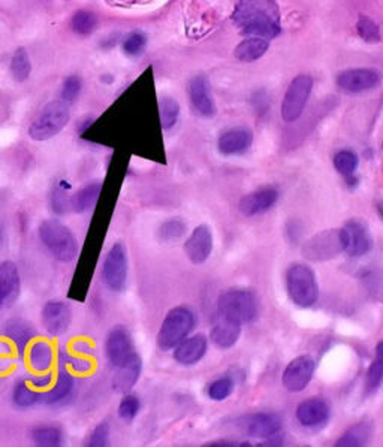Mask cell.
<instances>
[{
    "mask_svg": "<svg viewBox=\"0 0 383 447\" xmlns=\"http://www.w3.org/2000/svg\"><path fill=\"white\" fill-rule=\"evenodd\" d=\"M217 312L240 325L252 323L259 316L258 296L248 289H229L219 296Z\"/></svg>",
    "mask_w": 383,
    "mask_h": 447,
    "instance_id": "cell-3",
    "label": "cell"
},
{
    "mask_svg": "<svg viewBox=\"0 0 383 447\" xmlns=\"http://www.w3.org/2000/svg\"><path fill=\"white\" fill-rule=\"evenodd\" d=\"M338 233H340L342 248L349 258H362L373 248V238L367 226L360 220L346 221Z\"/></svg>",
    "mask_w": 383,
    "mask_h": 447,
    "instance_id": "cell-11",
    "label": "cell"
},
{
    "mask_svg": "<svg viewBox=\"0 0 383 447\" xmlns=\"http://www.w3.org/2000/svg\"><path fill=\"white\" fill-rule=\"evenodd\" d=\"M53 380H54V376L51 374V372H39L38 376L31 377L28 383H31L35 387V389L43 392V391L48 389V387L51 386Z\"/></svg>",
    "mask_w": 383,
    "mask_h": 447,
    "instance_id": "cell-47",
    "label": "cell"
},
{
    "mask_svg": "<svg viewBox=\"0 0 383 447\" xmlns=\"http://www.w3.org/2000/svg\"><path fill=\"white\" fill-rule=\"evenodd\" d=\"M32 440L41 447H57L62 446L63 434L56 426H39L32 431Z\"/></svg>",
    "mask_w": 383,
    "mask_h": 447,
    "instance_id": "cell-38",
    "label": "cell"
},
{
    "mask_svg": "<svg viewBox=\"0 0 383 447\" xmlns=\"http://www.w3.org/2000/svg\"><path fill=\"white\" fill-rule=\"evenodd\" d=\"M189 98L194 110L205 118H210L216 114V107L211 96V87L209 78L199 73L189 83Z\"/></svg>",
    "mask_w": 383,
    "mask_h": 447,
    "instance_id": "cell-18",
    "label": "cell"
},
{
    "mask_svg": "<svg viewBox=\"0 0 383 447\" xmlns=\"http://www.w3.org/2000/svg\"><path fill=\"white\" fill-rule=\"evenodd\" d=\"M100 190H102L100 183H90L85 187L80 189L75 195L70 196V211L85 213L88 210H92L98 202Z\"/></svg>",
    "mask_w": 383,
    "mask_h": 447,
    "instance_id": "cell-31",
    "label": "cell"
},
{
    "mask_svg": "<svg viewBox=\"0 0 383 447\" xmlns=\"http://www.w3.org/2000/svg\"><path fill=\"white\" fill-rule=\"evenodd\" d=\"M380 84V72L373 68H352L338 73L337 85L346 93H364Z\"/></svg>",
    "mask_w": 383,
    "mask_h": 447,
    "instance_id": "cell-13",
    "label": "cell"
},
{
    "mask_svg": "<svg viewBox=\"0 0 383 447\" xmlns=\"http://www.w3.org/2000/svg\"><path fill=\"white\" fill-rule=\"evenodd\" d=\"M11 72L12 77L16 78L19 83H24L28 77H31L32 72V63L28 53L24 48H19L12 56L11 61Z\"/></svg>",
    "mask_w": 383,
    "mask_h": 447,
    "instance_id": "cell-36",
    "label": "cell"
},
{
    "mask_svg": "<svg viewBox=\"0 0 383 447\" xmlns=\"http://www.w3.org/2000/svg\"><path fill=\"white\" fill-rule=\"evenodd\" d=\"M335 171L346 178V183L349 186H357L358 178L355 177V172L360 165V157L355 152L352 150H340L334 154L332 159Z\"/></svg>",
    "mask_w": 383,
    "mask_h": 447,
    "instance_id": "cell-29",
    "label": "cell"
},
{
    "mask_svg": "<svg viewBox=\"0 0 383 447\" xmlns=\"http://www.w3.org/2000/svg\"><path fill=\"white\" fill-rule=\"evenodd\" d=\"M238 421V425L244 431V434L268 443H277V437L283 431L282 417L276 413H253L241 417Z\"/></svg>",
    "mask_w": 383,
    "mask_h": 447,
    "instance_id": "cell-9",
    "label": "cell"
},
{
    "mask_svg": "<svg viewBox=\"0 0 383 447\" xmlns=\"http://www.w3.org/2000/svg\"><path fill=\"white\" fill-rule=\"evenodd\" d=\"M286 290L292 303L308 308L319 300V283L315 271L308 265L293 263L286 273Z\"/></svg>",
    "mask_w": 383,
    "mask_h": 447,
    "instance_id": "cell-4",
    "label": "cell"
},
{
    "mask_svg": "<svg viewBox=\"0 0 383 447\" xmlns=\"http://www.w3.org/2000/svg\"><path fill=\"white\" fill-rule=\"evenodd\" d=\"M12 399L14 402H16L17 407L28 409L42 402V392L35 389L31 383L20 382L16 384V387H14Z\"/></svg>",
    "mask_w": 383,
    "mask_h": 447,
    "instance_id": "cell-33",
    "label": "cell"
},
{
    "mask_svg": "<svg viewBox=\"0 0 383 447\" xmlns=\"http://www.w3.org/2000/svg\"><path fill=\"white\" fill-rule=\"evenodd\" d=\"M295 417L304 428L315 429L325 425L330 417H331V407L328 404L327 399L315 396L308 398L303 402H300L297 410H295Z\"/></svg>",
    "mask_w": 383,
    "mask_h": 447,
    "instance_id": "cell-16",
    "label": "cell"
},
{
    "mask_svg": "<svg viewBox=\"0 0 383 447\" xmlns=\"http://www.w3.org/2000/svg\"><path fill=\"white\" fill-rule=\"evenodd\" d=\"M382 380H383V342L380 341L376 346L374 361L368 367L365 374V394L367 395L376 394L380 389Z\"/></svg>",
    "mask_w": 383,
    "mask_h": 447,
    "instance_id": "cell-32",
    "label": "cell"
},
{
    "mask_svg": "<svg viewBox=\"0 0 383 447\" xmlns=\"http://www.w3.org/2000/svg\"><path fill=\"white\" fill-rule=\"evenodd\" d=\"M280 191L276 187H261L252 193H247L238 202V211L244 217H255L265 214L278 202Z\"/></svg>",
    "mask_w": 383,
    "mask_h": 447,
    "instance_id": "cell-17",
    "label": "cell"
},
{
    "mask_svg": "<svg viewBox=\"0 0 383 447\" xmlns=\"http://www.w3.org/2000/svg\"><path fill=\"white\" fill-rule=\"evenodd\" d=\"M39 238L50 255L58 262L69 263L78 256V241L73 232L62 221L50 219L41 223Z\"/></svg>",
    "mask_w": 383,
    "mask_h": 447,
    "instance_id": "cell-2",
    "label": "cell"
},
{
    "mask_svg": "<svg viewBox=\"0 0 383 447\" xmlns=\"http://www.w3.org/2000/svg\"><path fill=\"white\" fill-rule=\"evenodd\" d=\"M373 422L362 421L352 425L345 431V434L335 441L337 447H361L365 446L373 437Z\"/></svg>",
    "mask_w": 383,
    "mask_h": 447,
    "instance_id": "cell-27",
    "label": "cell"
},
{
    "mask_svg": "<svg viewBox=\"0 0 383 447\" xmlns=\"http://www.w3.org/2000/svg\"><path fill=\"white\" fill-rule=\"evenodd\" d=\"M209 340L202 334H196L190 338H184L174 347V359L180 365L192 367L198 364L207 354Z\"/></svg>",
    "mask_w": 383,
    "mask_h": 447,
    "instance_id": "cell-21",
    "label": "cell"
},
{
    "mask_svg": "<svg viewBox=\"0 0 383 447\" xmlns=\"http://www.w3.org/2000/svg\"><path fill=\"white\" fill-rule=\"evenodd\" d=\"M5 334L9 340H12L14 345L17 346L20 354H23L24 350H27V347L31 346V341L33 340L36 332L28 323L19 319H14L8 322Z\"/></svg>",
    "mask_w": 383,
    "mask_h": 447,
    "instance_id": "cell-30",
    "label": "cell"
},
{
    "mask_svg": "<svg viewBox=\"0 0 383 447\" xmlns=\"http://www.w3.org/2000/svg\"><path fill=\"white\" fill-rule=\"evenodd\" d=\"M54 361L56 354L50 342L38 340L27 347V362L33 372H50Z\"/></svg>",
    "mask_w": 383,
    "mask_h": 447,
    "instance_id": "cell-25",
    "label": "cell"
},
{
    "mask_svg": "<svg viewBox=\"0 0 383 447\" xmlns=\"http://www.w3.org/2000/svg\"><path fill=\"white\" fill-rule=\"evenodd\" d=\"M145 47H147V36L141 32H134L127 35L123 42V51L130 57L141 56Z\"/></svg>",
    "mask_w": 383,
    "mask_h": 447,
    "instance_id": "cell-44",
    "label": "cell"
},
{
    "mask_svg": "<svg viewBox=\"0 0 383 447\" xmlns=\"http://www.w3.org/2000/svg\"><path fill=\"white\" fill-rule=\"evenodd\" d=\"M108 4L114 5V6H122V8H129L134 5H142V4H149L152 0H107Z\"/></svg>",
    "mask_w": 383,
    "mask_h": 447,
    "instance_id": "cell-49",
    "label": "cell"
},
{
    "mask_svg": "<svg viewBox=\"0 0 383 447\" xmlns=\"http://www.w3.org/2000/svg\"><path fill=\"white\" fill-rule=\"evenodd\" d=\"M61 364L65 365L69 371L77 372V374H87V372H92L95 368V362L90 359V356H83L77 353H68V352H61Z\"/></svg>",
    "mask_w": 383,
    "mask_h": 447,
    "instance_id": "cell-37",
    "label": "cell"
},
{
    "mask_svg": "<svg viewBox=\"0 0 383 447\" xmlns=\"http://www.w3.org/2000/svg\"><path fill=\"white\" fill-rule=\"evenodd\" d=\"M313 90V78L310 75H298L292 80L282 102V118L286 123L297 122Z\"/></svg>",
    "mask_w": 383,
    "mask_h": 447,
    "instance_id": "cell-7",
    "label": "cell"
},
{
    "mask_svg": "<svg viewBox=\"0 0 383 447\" xmlns=\"http://www.w3.org/2000/svg\"><path fill=\"white\" fill-rule=\"evenodd\" d=\"M105 353L110 364L115 368L126 364L137 353L134 341L125 326L119 325L110 331L105 340Z\"/></svg>",
    "mask_w": 383,
    "mask_h": 447,
    "instance_id": "cell-14",
    "label": "cell"
},
{
    "mask_svg": "<svg viewBox=\"0 0 383 447\" xmlns=\"http://www.w3.org/2000/svg\"><path fill=\"white\" fill-rule=\"evenodd\" d=\"M0 305H4V301H2V295H0Z\"/></svg>",
    "mask_w": 383,
    "mask_h": 447,
    "instance_id": "cell-52",
    "label": "cell"
},
{
    "mask_svg": "<svg viewBox=\"0 0 383 447\" xmlns=\"http://www.w3.org/2000/svg\"><path fill=\"white\" fill-rule=\"evenodd\" d=\"M160 110V123L164 130H171L180 117V105L172 98H164L159 102Z\"/></svg>",
    "mask_w": 383,
    "mask_h": 447,
    "instance_id": "cell-39",
    "label": "cell"
},
{
    "mask_svg": "<svg viewBox=\"0 0 383 447\" xmlns=\"http://www.w3.org/2000/svg\"><path fill=\"white\" fill-rule=\"evenodd\" d=\"M70 26H72V31L75 32L77 35L87 36V35H92L95 32V28L98 26V20L92 12L78 11L75 16L72 17Z\"/></svg>",
    "mask_w": 383,
    "mask_h": 447,
    "instance_id": "cell-40",
    "label": "cell"
},
{
    "mask_svg": "<svg viewBox=\"0 0 383 447\" xmlns=\"http://www.w3.org/2000/svg\"><path fill=\"white\" fill-rule=\"evenodd\" d=\"M141 372H142V361L140 354L135 353L126 364L117 367V372L112 382L114 389L117 392L127 394L140 380Z\"/></svg>",
    "mask_w": 383,
    "mask_h": 447,
    "instance_id": "cell-23",
    "label": "cell"
},
{
    "mask_svg": "<svg viewBox=\"0 0 383 447\" xmlns=\"http://www.w3.org/2000/svg\"><path fill=\"white\" fill-rule=\"evenodd\" d=\"M270 48V42L263 38H247L241 41L234 50V56L237 61L244 63H252L259 61L261 57Z\"/></svg>",
    "mask_w": 383,
    "mask_h": 447,
    "instance_id": "cell-28",
    "label": "cell"
},
{
    "mask_svg": "<svg viewBox=\"0 0 383 447\" xmlns=\"http://www.w3.org/2000/svg\"><path fill=\"white\" fill-rule=\"evenodd\" d=\"M72 320V311L62 301H50L42 308V325L51 335H62Z\"/></svg>",
    "mask_w": 383,
    "mask_h": 447,
    "instance_id": "cell-20",
    "label": "cell"
},
{
    "mask_svg": "<svg viewBox=\"0 0 383 447\" xmlns=\"http://www.w3.org/2000/svg\"><path fill=\"white\" fill-rule=\"evenodd\" d=\"M343 251L340 233L335 229L322 231L303 244V256L312 262H325L337 258Z\"/></svg>",
    "mask_w": 383,
    "mask_h": 447,
    "instance_id": "cell-10",
    "label": "cell"
},
{
    "mask_svg": "<svg viewBox=\"0 0 383 447\" xmlns=\"http://www.w3.org/2000/svg\"><path fill=\"white\" fill-rule=\"evenodd\" d=\"M253 144V133L247 127H232L219 137L217 148L224 156L244 154Z\"/></svg>",
    "mask_w": 383,
    "mask_h": 447,
    "instance_id": "cell-19",
    "label": "cell"
},
{
    "mask_svg": "<svg viewBox=\"0 0 383 447\" xmlns=\"http://www.w3.org/2000/svg\"><path fill=\"white\" fill-rule=\"evenodd\" d=\"M72 352L77 353V354H83V356H93L95 354V350H93V346L90 345V342L85 341V340H78L73 342V345L70 346Z\"/></svg>",
    "mask_w": 383,
    "mask_h": 447,
    "instance_id": "cell-48",
    "label": "cell"
},
{
    "mask_svg": "<svg viewBox=\"0 0 383 447\" xmlns=\"http://www.w3.org/2000/svg\"><path fill=\"white\" fill-rule=\"evenodd\" d=\"M141 410V401L137 395L127 394L123 396L120 406H119V416L126 422H132L138 416Z\"/></svg>",
    "mask_w": 383,
    "mask_h": 447,
    "instance_id": "cell-43",
    "label": "cell"
},
{
    "mask_svg": "<svg viewBox=\"0 0 383 447\" xmlns=\"http://www.w3.org/2000/svg\"><path fill=\"white\" fill-rule=\"evenodd\" d=\"M214 236L209 225H199L190 233L184 243V253L194 265H201L210 258L213 253Z\"/></svg>",
    "mask_w": 383,
    "mask_h": 447,
    "instance_id": "cell-15",
    "label": "cell"
},
{
    "mask_svg": "<svg viewBox=\"0 0 383 447\" xmlns=\"http://www.w3.org/2000/svg\"><path fill=\"white\" fill-rule=\"evenodd\" d=\"M234 23L241 33L267 41L282 32L276 0H240L234 12Z\"/></svg>",
    "mask_w": 383,
    "mask_h": 447,
    "instance_id": "cell-1",
    "label": "cell"
},
{
    "mask_svg": "<svg viewBox=\"0 0 383 447\" xmlns=\"http://www.w3.org/2000/svg\"><path fill=\"white\" fill-rule=\"evenodd\" d=\"M127 273H129V261H127V250L123 243H115L102 265V280H104L105 286L112 292H122L126 288L127 283Z\"/></svg>",
    "mask_w": 383,
    "mask_h": 447,
    "instance_id": "cell-8",
    "label": "cell"
},
{
    "mask_svg": "<svg viewBox=\"0 0 383 447\" xmlns=\"http://www.w3.org/2000/svg\"><path fill=\"white\" fill-rule=\"evenodd\" d=\"M205 446H217V447H222V446H252L248 443H238V441H231V440H217V441H213V443H207Z\"/></svg>",
    "mask_w": 383,
    "mask_h": 447,
    "instance_id": "cell-50",
    "label": "cell"
},
{
    "mask_svg": "<svg viewBox=\"0 0 383 447\" xmlns=\"http://www.w3.org/2000/svg\"><path fill=\"white\" fill-rule=\"evenodd\" d=\"M70 190V184L66 180H61L51 191V208L57 216H63L70 211V196L68 191Z\"/></svg>",
    "mask_w": 383,
    "mask_h": 447,
    "instance_id": "cell-34",
    "label": "cell"
},
{
    "mask_svg": "<svg viewBox=\"0 0 383 447\" xmlns=\"http://www.w3.org/2000/svg\"><path fill=\"white\" fill-rule=\"evenodd\" d=\"M83 83L80 80V77L72 75L69 78H66V81L63 83V88H62V100L66 102L68 105L69 103H73L77 100V98L80 96Z\"/></svg>",
    "mask_w": 383,
    "mask_h": 447,
    "instance_id": "cell-46",
    "label": "cell"
},
{
    "mask_svg": "<svg viewBox=\"0 0 383 447\" xmlns=\"http://www.w3.org/2000/svg\"><path fill=\"white\" fill-rule=\"evenodd\" d=\"M20 289L21 280L17 265L11 261L0 263V295H2L4 304L16 301Z\"/></svg>",
    "mask_w": 383,
    "mask_h": 447,
    "instance_id": "cell-26",
    "label": "cell"
},
{
    "mask_svg": "<svg viewBox=\"0 0 383 447\" xmlns=\"http://www.w3.org/2000/svg\"><path fill=\"white\" fill-rule=\"evenodd\" d=\"M110 444V424L102 422L99 424L87 440L88 447H105Z\"/></svg>",
    "mask_w": 383,
    "mask_h": 447,
    "instance_id": "cell-45",
    "label": "cell"
},
{
    "mask_svg": "<svg viewBox=\"0 0 383 447\" xmlns=\"http://www.w3.org/2000/svg\"><path fill=\"white\" fill-rule=\"evenodd\" d=\"M4 240V231H2V226H0V243H2Z\"/></svg>",
    "mask_w": 383,
    "mask_h": 447,
    "instance_id": "cell-51",
    "label": "cell"
},
{
    "mask_svg": "<svg viewBox=\"0 0 383 447\" xmlns=\"http://www.w3.org/2000/svg\"><path fill=\"white\" fill-rule=\"evenodd\" d=\"M357 31H358V35L361 36V39L368 42V43H377L382 39L379 26L368 17H361L358 20Z\"/></svg>",
    "mask_w": 383,
    "mask_h": 447,
    "instance_id": "cell-42",
    "label": "cell"
},
{
    "mask_svg": "<svg viewBox=\"0 0 383 447\" xmlns=\"http://www.w3.org/2000/svg\"><path fill=\"white\" fill-rule=\"evenodd\" d=\"M315 369L316 364L312 356L301 354L293 357L285 368L282 376V383L285 386V389L292 394L303 392L308 386V383L312 382L315 376Z\"/></svg>",
    "mask_w": 383,
    "mask_h": 447,
    "instance_id": "cell-12",
    "label": "cell"
},
{
    "mask_svg": "<svg viewBox=\"0 0 383 447\" xmlns=\"http://www.w3.org/2000/svg\"><path fill=\"white\" fill-rule=\"evenodd\" d=\"M69 105L63 100L50 102L42 108L28 127V137L33 141H47L61 133L69 123Z\"/></svg>",
    "mask_w": 383,
    "mask_h": 447,
    "instance_id": "cell-5",
    "label": "cell"
},
{
    "mask_svg": "<svg viewBox=\"0 0 383 447\" xmlns=\"http://www.w3.org/2000/svg\"><path fill=\"white\" fill-rule=\"evenodd\" d=\"M187 231L186 223L182 219H169L157 231V236L164 243H177L184 236Z\"/></svg>",
    "mask_w": 383,
    "mask_h": 447,
    "instance_id": "cell-35",
    "label": "cell"
},
{
    "mask_svg": "<svg viewBox=\"0 0 383 447\" xmlns=\"http://www.w3.org/2000/svg\"><path fill=\"white\" fill-rule=\"evenodd\" d=\"M195 326V316L186 307H175L168 311L157 334V345L162 350H172L182 342Z\"/></svg>",
    "mask_w": 383,
    "mask_h": 447,
    "instance_id": "cell-6",
    "label": "cell"
},
{
    "mask_svg": "<svg viewBox=\"0 0 383 447\" xmlns=\"http://www.w3.org/2000/svg\"><path fill=\"white\" fill-rule=\"evenodd\" d=\"M235 387V382L232 377H220L217 380H214L213 383H210L207 394L210 396V399L213 401H225L228 399Z\"/></svg>",
    "mask_w": 383,
    "mask_h": 447,
    "instance_id": "cell-41",
    "label": "cell"
},
{
    "mask_svg": "<svg viewBox=\"0 0 383 447\" xmlns=\"http://www.w3.org/2000/svg\"><path fill=\"white\" fill-rule=\"evenodd\" d=\"M240 337H241V325L217 312L216 320L210 331V340L214 342V345L220 349H231L237 345Z\"/></svg>",
    "mask_w": 383,
    "mask_h": 447,
    "instance_id": "cell-22",
    "label": "cell"
},
{
    "mask_svg": "<svg viewBox=\"0 0 383 447\" xmlns=\"http://www.w3.org/2000/svg\"><path fill=\"white\" fill-rule=\"evenodd\" d=\"M73 384H75V380H73L70 371L61 364L51 386L42 392V402L43 404H57V402L66 399L72 394Z\"/></svg>",
    "mask_w": 383,
    "mask_h": 447,
    "instance_id": "cell-24",
    "label": "cell"
}]
</instances>
